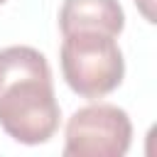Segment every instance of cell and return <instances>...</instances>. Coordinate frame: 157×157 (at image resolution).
Listing matches in <instances>:
<instances>
[{
  "label": "cell",
  "mask_w": 157,
  "mask_h": 157,
  "mask_svg": "<svg viewBox=\"0 0 157 157\" xmlns=\"http://www.w3.org/2000/svg\"><path fill=\"white\" fill-rule=\"evenodd\" d=\"M61 110L47 56L25 44L0 49V128L22 145H42L59 130Z\"/></svg>",
  "instance_id": "6da1fadb"
},
{
  "label": "cell",
  "mask_w": 157,
  "mask_h": 157,
  "mask_svg": "<svg viewBox=\"0 0 157 157\" xmlns=\"http://www.w3.org/2000/svg\"><path fill=\"white\" fill-rule=\"evenodd\" d=\"M61 76L81 98H103L113 93L125 76V59L113 34L98 29H76L64 34Z\"/></svg>",
  "instance_id": "7a4b0ae2"
},
{
  "label": "cell",
  "mask_w": 157,
  "mask_h": 157,
  "mask_svg": "<svg viewBox=\"0 0 157 157\" xmlns=\"http://www.w3.org/2000/svg\"><path fill=\"white\" fill-rule=\"evenodd\" d=\"M132 142L130 115L113 103L78 108L64 130L66 157H123Z\"/></svg>",
  "instance_id": "3957f363"
},
{
  "label": "cell",
  "mask_w": 157,
  "mask_h": 157,
  "mask_svg": "<svg viewBox=\"0 0 157 157\" xmlns=\"http://www.w3.org/2000/svg\"><path fill=\"white\" fill-rule=\"evenodd\" d=\"M125 27V12L118 0H64L59 10L61 34L76 29H98L118 37Z\"/></svg>",
  "instance_id": "277c9868"
},
{
  "label": "cell",
  "mask_w": 157,
  "mask_h": 157,
  "mask_svg": "<svg viewBox=\"0 0 157 157\" xmlns=\"http://www.w3.org/2000/svg\"><path fill=\"white\" fill-rule=\"evenodd\" d=\"M135 5L147 22H155V0H135Z\"/></svg>",
  "instance_id": "5b68a950"
},
{
  "label": "cell",
  "mask_w": 157,
  "mask_h": 157,
  "mask_svg": "<svg viewBox=\"0 0 157 157\" xmlns=\"http://www.w3.org/2000/svg\"><path fill=\"white\" fill-rule=\"evenodd\" d=\"M2 2H7V0H0V5H2Z\"/></svg>",
  "instance_id": "8992f818"
}]
</instances>
